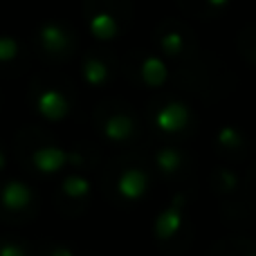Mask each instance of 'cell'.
Masks as SVG:
<instances>
[{"mask_svg": "<svg viewBox=\"0 0 256 256\" xmlns=\"http://www.w3.org/2000/svg\"><path fill=\"white\" fill-rule=\"evenodd\" d=\"M245 256H256V252H254V254H245Z\"/></svg>", "mask_w": 256, "mask_h": 256, "instance_id": "22", "label": "cell"}, {"mask_svg": "<svg viewBox=\"0 0 256 256\" xmlns=\"http://www.w3.org/2000/svg\"><path fill=\"white\" fill-rule=\"evenodd\" d=\"M27 164L34 168L36 173H43V176H52L58 173L66 164H72V153L70 150H63L56 144H38L27 153Z\"/></svg>", "mask_w": 256, "mask_h": 256, "instance_id": "3", "label": "cell"}, {"mask_svg": "<svg viewBox=\"0 0 256 256\" xmlns=\"http://www.w3.org/2000/svg\"><path fill=\"white\" fill-rule=\"evenodd\" d=\"M84 79L88 86H92V88H99V86L106 84L108 79V68L104 61H99V58H88V61L84 63Z\"/></svg>", "mask_w": 256, "mask_h": 256, "instance_id": "15", "label": "cell"}, {"mask_svg": "<svg viewBox=\"0 0 256 256\" xmlns=\"http://www.w3.org/2000/svg\"><path fill=\"white\" fill-rule=\"evenodd\" d=\"M160 45H162L164 54H168V56H178V54L184 50V36H182L180 32H168V34L162 36Z\"/></svg>", "mask_w": 256, "mask_h": 256, "instance_id": "16", "label": "cell"}, {"mask_svg": "<svg viewBox=\"0 0 256 256\" xmlns=\"http://www.w3.org/2000/svg\"><path fill=\"white\" fill-rule=\"evenodd\" d=\"M38 209L36 191L27 182L9 178L0 182V220L4 222H25Z\"/></svg>", "mask_w": 256, "mask_h": 256, "instance_id": "1", "label": "cell"}, {"mask_svg": "<svg viewBox=\"0 0 256 256\" xmlns=\"http://www.w3.org/2000/svg\"><path fill=\"white\" fill-rule=\"evenodd\" d=\"M148 184H150V178L144 168L128 166L126 171L120 173V178L115 182V189L124 202H137V200H142L146 196Z\"/></svg>", "mask_w": 256, "mask_h": 256, "instance_id": "5", "label": "cell"}, {"mask_svg": "<svg viewBox=\"0 0 256 256\" xmlns=\"http://www.w3.org/2000/svg\"><path fill=\"white\" fill-rule=\"evenodd\" d=\"M189 124V108L182 102H168L155 112V126L162 132H180Z\"/></svg>", "mask_w": 256, "mask_h": 256, "instance_id": "7", "label": "cell"}, {"mask_svg": "<svg viewBox=\"0 0 256 256\" xmlns=\"http://www.w3.org/2000/svg\"><path fill=\"white\" fill-rule=\"evenodd\" d=\"M182 153L178 148H171V146H164V148L158 150V155H155V164H158V168L162 173H166V176H171V173H176L178 168L182 166Z\"/></svg>", "mask_w": 256, "mask_h": 256, "instance_id": "13", "label": "cell"}, {"mask_svg": "<svg viewBox=\"0 0 256 256\" xmlns=\"http://www.w3.org/2000/svg\"><path fill=\"white\" fill-rule=\"evenodd\" d=\"M4 166H7V153H4L2 144H0V173L4 171Z\"/></svg>", "mask_w": 256, "mask_h": 256, "instance_id": "20", "label": "cell"}, {"mask_svg": "<svg viewBox=\"0 0 256 256\" xmlns=\"http://www.w3.org/2000/svg\"><path fill=\"white\" fill-rule=\"evenodd\" d=\"M142 79H144V84L150 86V88L164 86L168 79L166 63H164L160 56H148L144 63H142Z\"/></svg>", "mask_w": 256, "mask_h": 256, "instance_id": "9", "label": "cell"}, {"mask_svg": "<svg viewBox=\"0 0 256 256\" xmlns=\"http://www.w3.org/2000/svg\"><path fill=\"white\" fill-rule=\"evenodd\" d=\"M218 142H220V146H225V148H236V146L243 142V137H240V132L236 130V128L225 126L218 130Z\"/></svg>", "mask_w": 256, "mask_h": 256, "instance_id": "17", "label": "cell"}, {"mask_svg": "<svg viewBox=\"0 0 256 256\" xmlns=\"http://www.w3.org/2000/svg\"><path fill=\"white\" fill-rule=\"evenodd\" d=\"M209 4H212V7H216V9H220V7H225L227 2H230V0H207Z\"/></svg>", "mask_w": 256, "mask_h": 256, "instance_id": "21", "label": "cell"}, {"mask_svg": "<svg viewBox=\"0 0 256 256\" xmlns=\"http://www.w3.org/2000/svg\"><path fill=\"white\" fill-rule=\"evenodd\" d=\"M104 135L110 142H128L135 135V122L128 115H112L104 124Z\"/></svg>", "mask_w": 256, "mask_h": 256, "instance_id": "8", "label": "cell"}, {"mask_svg": "<svg viewBox=\"0 0 256 256\" xmlns=\"http://www.w3.org/2000/svg\"><path fill=\"white\" fill-rule=\"evenodd\" d=\"M88 27H90V34H92L97 40H112L117 36V32H120L117 20L108 12L94 14V16L90 18Z\"/></svg>", "mask_w": 256, "mask_h": 256, "instance_id": "10", "label": "cell"}, {"mask_svg": "<svg viewBox=\"0 0 256 256\" xmlns=\"http://www.w3.org/2000/svg\"><path fill=\"white\" fill-rule=\"evenodd\" d=\"M34 110L48 122H61L70 112V102L56 88H40L34 94Z\"/></svg>", "mask_w": 256, "mask_h": 256, "instance_id": "4", "label": "cell"}, {"mask_svg": "<svg viewBox=\"0 0 256 256\" xmlns=\"http://www.w3.org/2000/svg\"><path fill=\"white\" fill-rule=\"evenodd\" d=\"M218 180H220V186L225 191H234L236 186H238V178H236V173H232L230 168H220V171H218Z\"/></svg>", "mask_w": 256, "mask_h": 256, "instance_id": "19", "label": "cell"}, {"mask_svg": "<svg viewBox=\"0 0 256 256\" xmlns=\"http://www.w3.org/2000/svg\"><path fill=\"white\" fill-rule=\"evenodd\" d=\"M0 256H36V252L20 236H2L0 238Z\"/></svg>", "mask_w": 256, "mask_h": 256, "instance_id": "14", "label": "cell"}, {"mask_svg": "<svg viewBox=\"0 0 256 256\" xmlns=\"http://www.w3.org/2000/svg\"><path fill=\"white\" fill-rule=\"evenodd\" d=\"M36 256H76L68 245H58V243H48L36 252Z\"/></svg>", "mask_w": 256, "mask_h": 256, "instance_id": "18", "label": "cell"}, {"mask_svg": "<svg viewBox=\"0 0 256 256\" xmlns=\"http://www.w3.org/2000/svg\"><path fill=\"white\" fill-rule=\"evenodd\" d=\"M182 225H184V196L178 194L166 207L160 212L153 222V234L160 243H171L178 238Z\"/></svg>", "mask_w": 256, "mask_h": 256, "instance_id": "2", "label": "cell"}, {"mask_svg": "<svg viewBox=\"0 0 256 256\" xmlns=\"http://www.w3.org/2000/svg\"><path fill=\"white\" fill-rule=\"evenodd\" d=\"M38 45L45 54L58 56V54H66L70 50V34H68L66 27L54 20L43 22L38 27Z\"/></svg>", "mask_w": 256, "mask_h": 256, "instance_id": "6", "label": "cell"}, {"mask_svg": "<svg viewBox=\"0 0 256 256\" xmlns=\"http://www.w3.org/2000/svg\"><path fill=\"white\" fill-rule=\"evenodd\" d=\"M20 56H22V45L14 36L0 34V70L12 68Z\"/></svg>", "mask_w": 256, "mask_h": 256, "instance_id": "12", "label": "cell"}, {"mask_svg": "<svg viewBox=\"0 0 256 256\" xmlns=\"http://www.w3.org/2000/svg\"><path fill=\"white\" fill-rule=\"evenodd\" d=\"M90 180L84 176H68L61 182V196H66L68 200H86L90 196Z\"/></svg>", "mask_w": 256, "mask_h": 256, "instance_id": "11", "label": "cell"}]
</instances>
